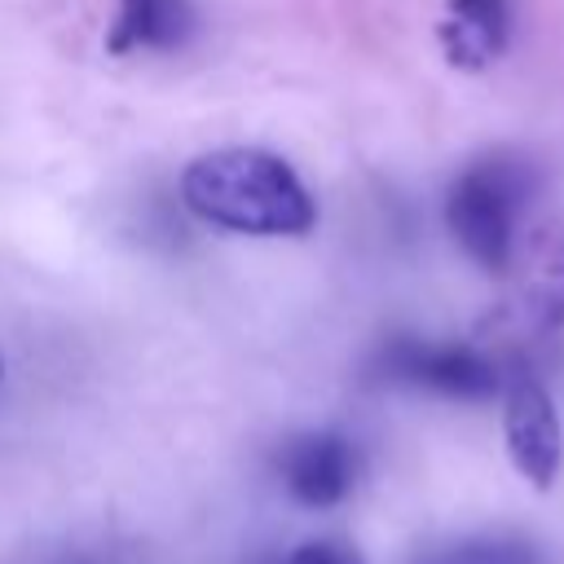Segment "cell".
<instances>
[{"label":"cell","instance_id":"cell-3","mask_svg":"<svg viewBox=\"0 0 564 564\" xmlns=\"http://www.w3.org/2000/svg\"><path fill=\"white\" fill-rule=\"evenodd\" d=\"M383 375L436 397L454 401H489L502 397L498 366L467 344H432V339H397L383 352Z\"/></svg>","mask_w":564,"mask_h":564},{"label":"cell","instance_id":"cell-7","mask_svg":"<svg viewBox=\"0 0 564 564\" xmlns=\"http://www.w3.org/2000/svg\"><path fill=\"white\" fill-rule=\"evenodd\" d=\"M194 31L189 0H115V22L106 26V53L123 57L137 48H176Z\"/></svg>","mask_w":564,"mask_h":564},{"label":"cell","instance_id":"cell-6","mask_svg":"<svg viewBox=\"0 0 564 564\" xmlns=\"http://www.w3.org/2000/svg\"><path fill=\"white\" fill-rule=\"evenodd\" d=\"M436 35L449 66L485 70L511 44V0H445Z\"/></svg>","mask_w":564,"mask_h":564},{"label":"cell","instance_id":"cell-5","mask_svg":"<svg viewBox=\"0 0 564 564\" xmlns=\"http://www.w3.org/2000/svg\"><path fill=\"white\" fill-rule=\"evenodd\" d=\"M278 471L300 507H335L357 485V445L339 432H300L282 445Z\"/></svg>","mask_w":564,"mask_h":564},{"label":"cell","instance_id":"cell-8","mask_svg":"<svg viewBox=\"0 0 564 564\" xmlns=\"http://www.w3.org/2000/svg\"><path fill=\"white\" fill-rule=\"evenodd\" d=\"M432 564H533V551L524 542H463Z\"/></svg>","mask_w":564,"mask_h":564},{"label":"cell","instance_id":"cell-4","mask_svg":"<svg viewBox=\"0 0 564 564\" xmlns=\"http://www.w3.org/2000/svg\"><path fill=\"white\" fill-rule=\"evenodd\" d=\"M502 436H507V454L524 480H533L542 489L560 476L564 427H560V410H555L551 392L538 379L516 375L502 383Z\"/></svg>","mask_w":564,"mask_h":564},{"label":"cell","instance_id":"cell-1","mask_svg":"<svg viewBox=\"0 0 564 564\" xmlns=\"http://www.w3.org/2000/svg\"><path fill=\"white\" fill-rule=\"evenodd\" d=\"M181 198L198 220L251 238H300L317 225V203L295 167L251 145L207 150L185 163Z\"/></svg>","mask_w":564,"mask_h":564},{"label":"cell","instance_id":"cell-9","mask_svg":"<svg viewBox=\"0 0 564 564\" xmlns=\"http://www.w3.org/2000/svg\"><path fill=\"white\" fill-rule=\"evenodd\" d=\"M282 564H366L348 542H330V538H317V542H300Z\"/></svg>","mask_w":564,"mask_h":564},{"label":"cell","instance_id":"cell-10","mask_svg":"<svg viewBox=\"0 0 564 564\" xmlns=\"http://www.w3.org/2000/svg\"><path fill=\"white\" fill-rule=\"evenodd\" d=\"M0 379H4V361H0Z\"/></svg>","mask_w":564,"mask_h":564},{"label":"cell","instance_id":"cell-2","mask_svg":"<svg viewBox=\"0 0 564 564\" xmlns=\"http://www.w3.org/2000/svg\"><path fill=\"white\" fill-rule=\"evenodd\" d=\"M533 167L520 154H485L467 163L449 189H445V225L449 238L463 247L467 260H476L489 273H502L516 256V229L520 212L533 198Z\"/></svg>","mask_w":564,"mask_h":564}]
</instances>
